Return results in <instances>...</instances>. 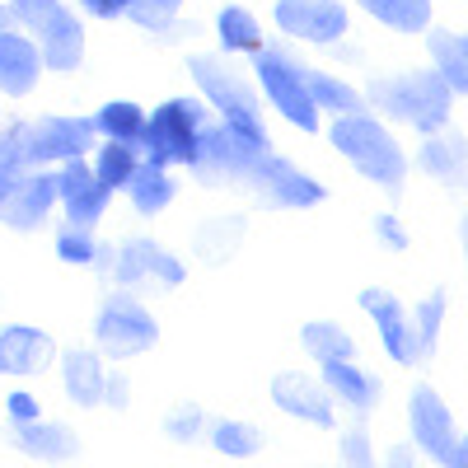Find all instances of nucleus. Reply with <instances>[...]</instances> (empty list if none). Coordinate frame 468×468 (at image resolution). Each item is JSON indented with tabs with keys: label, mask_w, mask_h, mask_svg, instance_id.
I'll list each match as a JSON object with an SVG mask.
<instances>
[{
	"label": "nucleus",
	"mask_w": 468,
	"mask_h": 468,
	"mask_svg": "<svg viewBox=\"0 0 468 468\" xmlns=\"http://www.w3.org/2000/svg\"><path fill=\"white\" fill-rule=\"evenodd\" d=\"M52 356V337L37 328H0V375H33Z\"/></svg>",
	"instance_id": "obj_16"
},
{
	"label": "nucleus",
	"mask_w": 468,
	"mask_h": 468,
	"mask_svg": "<svg viewBox=\"0 0 468 468\" xmlns=\"http://www.w3.org/2000/svg\"><path fill=\"white\" fill-rule=\"evenodd\" d=\"M207 132V108L197 99H169L145 117L141 150L150 154V165H192L202 150Z\"/></svg>",
	"instance_id": "obj_2"
},
{
	"label": "nucleus",
	"mask_w": 468,
	"mask_h": 468,
	"mask_svg": "<svg viewBox=\"0 0 468 468\" xmlns=\"http://www.w3.org/2000/svg\"><path fill=\"white\" fill-rule=\"evenodd\" d=\"M333 145L346 154L351 165H356L370 183L388 187V192H399L403 187V174H408V160H403V150L399 141L388 136L375 117L366 112H346L333 122Z\"/></svg>",
	"instance_id": "obj_1"
},
{
	"label": "nucleus",
	"mask_w": 468,
	"mask_h": 468,
	"mask_svg": "<svg viewBox=\"0 0 468 468\" xmlns=\"http://www.w3.org/2000/svg\"><path fill=\"white\" fill-rule=\"evenodd\" d=\"M412 441L431 454V459H445V463H468V445L454 436V421H450V412H445V403H441V394L436 388H426V384H417L412 388Z\"/></svg>",
	"instance_id": "obj_8"
},
{
	"label": "nucleus",
	"mask_w": 468,
	"mask_h": 468,
	"mask_svg": "<svg viewBox=\"0 0 468 468\" xmlns=\"http://www.w3.org/2000/svg\"><path fill=\"white\" fill-rule=\"evenodd\" d=\"M57 253H61L66 262H94V258H103L99 244L85 234V225H66V229L57 234Z\"/></svg>",
	"instance_id": "obj_32"
},
{
	"label": "nucleus",
	"mask_w": 468,
	"mask_h": 468,
	"mask_svg": "<svg viewBox=\"0 0 468 468\" xmlns=\"http://www.w3.org/2000/svg\"><path fill=\"white\" fill-rule=\"evenodd\" d=\"M300 342H304L309 356H319V361H346L351 356V337L337 324H304Z\"/></svg>",
	"instance_id": "obj_27"
},
{
	"label": "nucleus",
	"mask_w": 468,
	"mask_h": 468,
	"mask_svg": "<svg viewBox=\"0 0 468 468\" xmlns=\"http://www.w3.org/2000/svg\"><path fill=\"white\" fill-rule=\"evenodd\" d=\"M5 408H10L15 421H33V417H37V399H33V394H10Z\"/></svg>",
	"instance_id": "obj_37"
},
{
	"label": "nucleus",
	"mask_w": 468,
	"mask_h": 468,
	"mask_svg": "<svg viewBox=\"0 0 468 468\" xmlns=\"http://www.w3.org/2000/svg\"><path fill=\"white\" fill-rule=\"evenodd\" d=\"M37 66H43V57H37V48L28 43V37L0 28V90L28 94L37 85Z\"/></svg>",
	"instance_id": "obj_17"
},
{
	"label": "nucleus",
	"mask_w": 468,
	"mask_h": 468,
	"mask_svg": "<svg viewBox=\"0 0 468 468\" xmlns=\"http://www.w3.org/2000/svg\"><path fill=\"white\" fill-rule=\"evenodd\" d=\"M211 441H216V450H220L225 459H249V454H258V445H262V436L253 431V426H244V421H220Z\"/></svg>",
	"instance_id": "obj_31"
},
{
	"label": "nucleus",
	"mask_w": 468,
	"mask_h": 468,
	"mask_svg": "<svg viewBox=\"0 0 468 468\" xmlns=\"http://www.w3.org/2000/svg\"><path fill=\"white\" fill-rule=\"evenodd\" d=\"M319 366H324V379H328V388H333L337 399H346L356 412L375 408V399H379V384H375L366 370L351 366V356H346V361H319Z\"/></svg>",
	"instance_id": "obj_19"
},
{
	"label": "nucleus",
	"mask_w": 468,
	"mask_h": 468,
	"mask_svg": "<svg viewBox=\"0 0 468 468\" xmlns=\"http://www.w3.org/2000/svg\"><path fill=\"white\" fill-rule=\"evenodd\" d=\"M361 304H366V314L379 324V337H384V351H388V356H394V361H417V333L408 328V319H403V309H399V300L394 295H388V291H366L361 295Z\"/></svg>",
	"instance_id": "obj_14"
},
{
	"label": "nucleus",
	"mask_w": 468,
	"mask_h": 468,
	"mask_svg": "<svg viewBox=\"0 0 468 468\" xmlns=\"http://www.w3.org/2000/svg\"><path fill=\"white\" fill-rule=\"evenodd\" d=\"M127 187H132L136 211H145V216L165 211L174 202V178L165 174V165H136L132 178H127Z\"/></svg>",
	"instance_id": "obj_20"
},
{
	"label": "nucleus",
	"mask_w": 468,
	"mask_h": 468,
	"mask_svg": "<svg viewBox=\"0 0 468 468\" xmlns=\"http://www.w3.org/2000/svg\"><path fill=\"white\" fill-rule=\"evenodd\" d=\"M5 15H10V10H0V28H5Z\"/></svg>",
	"instance_id": "obj_40"
},
{
	"label": "nucleus",
	"mask_w": 468,
	"mask_h": 468,
	"mask_svg": "<svg viewBox=\"0 0 468 468\" xmlns=\"http://www.w3.org/2000/svg\"><path fill=\"white\" fill-rule=\"evenodd\" d=\"M141 277H154V282H165V286H178V282H183V262H178L174 253H165L154 239H132V244H122V253H117V282L136 286Z\"/></svg>",
	"instance_id": "obj_13"
},
{
	"label": "nucleus",
	"mask_w": 468,
	"mask_h": 468,
	"mask_svg": "<svg viewBox=\"0 0 468 468\" xmlns=\"http://www.w3.org/2000/svg\"><path fill=\"white\" fill-rule=\"evenodd\" d=\"M271 399L282 403V412H295L300 421L333 426V403H328V394L309 375H295V370L277 375V379H271Z\"/></svg>",
	"instance_id": "obj_15"
},
{
	"label": "nucleus",
	"mask_w": 468,
	"mask_h": 468,
	"mask_svg": "<svg viewBox=\"0 0 468 468\" xmlns=\"http://www.w3.org/2000/svg\"><path fill=\"white\" fill-rule=\"evenodd\" d=\"M165 426H169V436L192 441V436H197V426H202V412H197V408H183V412H178V417H169Z\"/></svg>",
	"instance_id": "obj_35"
},
{
	"label": "nucleus",
	"mask_w": 468,
	"mask_h": 468,
	"mask_svg": "<svg viewBox=\"0 0 468 468\" xmlns=\"http://www.w3.org/2000/svg\"><path fill=\"white\" fill-rule=\"evenodd\" d=\"M277 24L304 43H333L346 33V10L342 0H277Z\"/></svg>",
	"instance_id": "obj_9"
},
{
	"label": "nucleus",
	"mask_w": 468,
	"mask_h": 468,
	"mask_svg": "<svg viewBox=\"0 0 468 468\" xmlns=\"http://www.w3.org/2000/svg\"><path fill=\"white\" fill-rule=\"evenodd\" d=\"M187 70L197 75V85L207 90L211 108L225 117L229 132H239V136H249V141H267V136H262V117H258V99H253V90L244 85V75L225 70V66L211 61V57H192Z\"/></svg>",
	"instance_id": "obj_5"
},
{
	"label": "nucleus",
	"mask_w": 468,
	"mask_h": 468,
	"mask_svg": "<svg viewBox=\"0 0 468 468\" xmlns=\"http://www.w3.org/2000/svg\"><path fill=\"white\" fill-rule=\"evenodd\" d=\"M10 15L43 43V61L52 70H75L85 57V28L75 24V15L57 0H15Z\"/></svg>",
	"instance_id": "obj_4"
},
{
	"label": "nucleus",
	"mask_w": 468,
	"mask_h": 468,
	"mask_svg": "<svg viewBox=\"0 0 468 468\" xmlns=\"http://www.w3.org/2000/svg\"><path fill=\"white\" fill-rule=\"evenodd\" d=\"M178 5H183V0H127L122 15H132L145 28H160V24H169L178 15Z\"/></svg>",
	"instance_id": "obj_33"
},
{
	"label": "nucleus",
	"mask_w": 468,
	"mask_h": 468,
	"mask_svg": "<svg viewBox=\"0 0 468 468\" xmlns=\"http://www.w3.org/2000/svg\"><path fill=\"white\" fill-rule=\"evenodd\" d=\"M57 192H61V202H66L70 225H94V220L103 216L108 197H112V187L80 165V154H75V160H66V169L57 174Z\"/></svg>",
	"instance_id": "obj_11"
},
{
	"label": "nucleus",
	"mask_w": 468,
	"mask_h": 468,
	"mask_svg": "<svg viewBox=\"0 0 468 468\" xmlns=\"http://www.w3.org/2000/svg\"><path fill=\"white\" fill-rule=\"evenodd\" d=\"M370 99L384 103L394 117L412 122L417 132H441L445 117H450V99L454 90L441 80V70H417V75H403L394 85H370Z\"/></svg>",
	"instance_id": "obj_3"
},
{
	"label": "nucleus",
	"mask_w": 468,
	"mask_h": 468,
	"mask_svg": "<svg viewBox=\"0 0 468 468\" xmlns=\"http://www.w3.org/2000/svg\"><path fill=\"white\" fill-rule=\"evenodd\" d=\"M94 337H99V346L108 351V356H141V351L154 346L160 328H154V319L145 314L132 295H112L103 304L99 324H94Z\"/></svg>",
	"instance_id": "obj_7"
},
{
	"label": "nucleus",
	"mask_w": 468,
	"mask_h": 468,
	"mask_svg": "<svg viewBox=\"0 0 468 468\" xmlns=\"http://www.w3.org/2000/svg\"><path fill=\"white\" fill-rule=\"evenodd\" d=\"M441 314H445V295L436 291L431 300L417 309V328H412V333H417V346H421V351L436 342V333H441Z\"/></svg>",
	"instance_id": "obj_34"
},
{
	"label": "nucleus",
	"mask_w": 468,
	"mask_h": 468,
	"mask_svg": "<svg viewBox=\"0 0 468 468\" xmlns=\"http://www.w3.org/2000/svg\"><path fill=\"white\" fill-rule=\"evenodd\" d=\"M421 169H426V174H436V178L459 183V174H463V141H459V136H450V141H431V145L421 150Z\"/></svg>",
	"instance_id": "obj_29"
},
{
	"label": "nucleus",
	"mask_w": 468,
	"mask_h": 468,
	"mask_svg": "<svg viewBox=\"0 0 468 468\" xmlns=\"http://www.w3.org/2000/svg\"><path fill=\"white\" fill-rule=\"evenodd\" d=\"M0 202H5V197H0Z\"/></svg>",
	"instance_id": "obj_41"
},
{
	"label": "nucleus",
	"mask_w": 468,
	"mask_h": 468,
	"mask_svg": "<svg viewBox=\"0 0 468 468\" xmlns=\"http://www.w3.org/2000/svg\"><path fill=\"white\" fill-rule=\"evenodd\" d=\"M361 5L399 33H426L431 24V0H361Z\"/></svg>",
	"instance_id": "obj_21"
},
{
	"label": "nucleus",
	"mask_w": 468,
	"mask_h": 468,
	"mask_svg": "<svg viewBox=\"0 0 468 468\" xmlns=\"http://www.w3.org/2000/svg\"><path fill=\"white\" fill-rule=\"evenodd\" d=\"M24 165H28V127H10L0 136V197L19 183Z\"/></svg>",
	"instance_id": "obj_28"
},
{
	"label": "nucleus",
	"mask_w": 468,
	"mask_h": 468,
	"mask_svg": "<svg viewBox=\"0 0 468 468\" xmlns=\"http://www.w3.org/2000/svg\"><path fill=\"white\" fill-rule=\"evenodd\" d=\"M94 127L108 136V141H122V145H136L141 150V136H145V112L136 103H103L99 117H94Z\"/></svg>",
	"instance_id": "obj_22"
},
{
	"label": "nucleus",
	"mask_w": 468,
	"mask_h": 468,
	"mask_svg": "<svg viewBox=\"0 0 468 468\" xmlns=\"http://www.w3.org/2000/svg\"><path fill=\"white\" fill-rule=\"evenodd\" d=\"M94 141L90 117H48V122L28 127V165H48V160H75L85 154Z\"/></svg>",
	"instance_id": "obj_10"
},
{
	"label": "nucleus",
	"mask_w": 468,
	"mask_h": 468,
	"mask_svg": "<svg viewBox=\"0 0 468 468\" xmlns=\"http://www.w3.org/2000/svg\"><path fill=\"white\" fill-rule=\"evenodd\" d=\"M342 459H346V463H370V441H366V431H351V436L342 441Z\"/></svg>",
	"instance_id": "obj_36"
},
{
	"label": "nucleus",
	"mask_w": 468,
	"mask_h": 468,
	"mask_svg": "<svg viewBox=\"0 0 468 468\" xmlns=\"http://www.w3.org/2000/svg\"><path fill=\"white\" fill-rule=\"evenodd\" d=\"M80 5L99 19H112V15H122V0H80Z\"/></svg>",
	"instance_id": "obj_38"
},
{
	"label": "nucleus",
	"mask_w": 468,
	"mask_h": 468,
	"mask_svg": "<svg viewBox=\"0 0 468 468\" xmlns=\"http://www.w3.org/2000/svg\"><path fill=\"white\" fill-rule=\"evenodd\" d=\"M19 445L37 459H70L75 454V436L66 431V426H33V421H19Z\"/></svg>",
	"instance_id": "obj_25"
},
{
	"label": "nucleus",
	"mask_w": 468,
	"mask_h": 468,
	"mask_svg": "<svg viewBox=\"0 0 468 468\" xmlns=\"http://www.w3.org/2000/svg\"><path fill=\"white\" fill-rule=\"evenodd\" d=\"M61 370H66V394L80 403V408L103 403V379H108V375H103V366H99L94 351H66Z\"/></svg>",
	"instance_id": "obj_18"
},
{
	"label": "nucleus",
	"mask_w": 468,
	"mask_h": 468,
	"mask_svg": "<svg viewBox=\"0 0 468 468\" xmlns=\"http://www.w3.org/2000/svg\"><path fill=\"white\" fill-rule=\"evenodd\" d=\"M52 202H57V178L52 174H33V178L19 174V183L5 192V202H0V220L10 229H33L48 216Z\"/></svg>",
	"instance_id": "obj_12"
},
{
	"label": "nucleus",
	"mask_w": 468,
	"mask_h": 468,
	"mask_svg": "<svg viewBox=\"0 0 468 468\" xmlns=\"http://www.w3.org/2000/svg\"><path fill=\"white\" fill-rule=\"evenodd\" d=\"M375 225H379V239H384V244H394V249L408 244V239H403V229H394V220H388V216H379Z\"/></svg>",
	"instance_id": "obj_39"
},
{
	"label": "nucleus",
	"mask_w": 468,
	"mask_h": 468,
	"mask_svg": "<svg viewBox=\"0 0 468 468\" xmlns=\"http://www.w3.org/2000/svg\"><path fill=\"white\" fill-rule=\"evenodd\" d=\"M431 57L441 61V80L454 94H468V52H463V37L454 33H431Z\"/></svg>",
	"instance_id": "obj_23"
},
{
	"label": "nucleus",
	"mask_w": 468,
	"mask_h": 468,
	"mask_svg": "<svg viewBox=\"0 0 468 468\" xmlns=\"http://www.w3.org/2000/svg\"><path fill=\"white\" fill-rule=\"evenodd\" d=\"M258 80H262L267 99L282 108L286 122H295L300 132H319V108L304 90V70L286 52H262L258 48Z\"/></svg>",
	"instance_id": "obj_6"
},
{
	"label": "nucleus",
	"mask_w": 468,
	"mask_h": 468,
	"mask_svg": "<svg viewBox=\"0 0 468 468\" xmlns=\"http://www.w3.org/2000/svg\"><path fill=\"white\" fill-rule=\"evenodd\" d=\"M304 90L324 112H366V99L356 90H346L342 80H333V75H304Z\"/></svg>",
	"instance_id": "obj_24"
},
{
	"label": "nucleus",
	"mask_w": 468,
	"mask_h": 468,
	"mask_svg": "<svg viewBox=\"0 0 468 468\" xmlns=\"http://www.w3.org/2000/svg\"><path fill=\"white\" fill-rule=\"evenodd\" d=\"M132 169H136V145H122V141H108L103 150H99V178L108 183V187H127V178H132Z\"/></svg>",
	"instance_id": "obj_30"
},
{
	"label": "nucleus",
	"mask_w": 468,
	"mask_h": 468,
	"mask_svg": "<svg viewBox=\"0 0 468 468\" xmlns=\"http://www.w3.org/2000/svg\"><path fill=\"white\" fill-rule=\"evenodd\" d=\"M220 48L225 52H258L262 48V33H258V19L239 5H229L220 15Z\"/></svg>",
	"instance_id": "obj_26"
}]
</instances>
